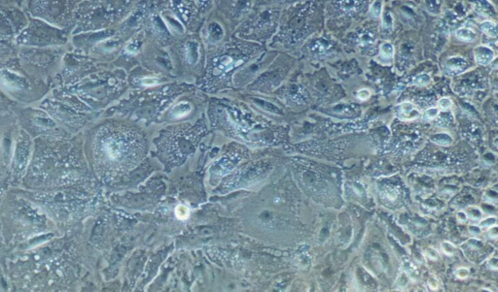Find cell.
<instances>
[{"label": "cell", "instance_id": "21", "mask_svg": "<svg viewBox=\"0 0 498 292\" xmlns=\"http://www.w3.org/2000/svg\"><path fill=\"white\" fill-rule=\"evenodd\" d=\"M496 224V217L494 216H489L487 218H484L481 221V226L483 227H492Z\"/></svg>", "mask_w": 498, "mask_h": 292}, {"label": "cell", "instance_id": "10", "mask_svg": "<svg viewBox=\"0 0 498 292\" xmlns=\"http://www.w3.org/2000/svg\"><path fill=\"white\" fill-rule=\"evenodd\" d=\"M481 30L490 38H495L497 36V27L490 21H485L482 23Z\"/></svg>", "mask_w": 498, "mask_h": 292}, {"label": "cell", "instance_id": "19", "mask_svg": "<svg viewBox=\"0 0 498 292\" xmlns=\"http://www.w3.org/2000/svg\"><path fill=\"white\" fill-rule=\"evenodd\" d=\"M404 270L405 272L408 274V275H412V276H415V275H418V270L417 268L414 266L413 263H411L410 261L405 262L404 265Z\"/></svg>", "mask_w": 498, "mask_h": 292}, {"label": "cell", "instance_id": "11", "mask_svg": "<svg viewBox=\"0 0 498 292\" xmlns=\"http://www.w3.org/2000/svg\"><path fill=\"white\" fill-rule=\"evenodd\" d=\"M380 53L383 60L391 61L394 56V48L392 46V44H390L389 42H385L381 45Z\"/></svg>", "mask_w": 498, "mask_h": 292}, {"label": "cell", "instance_id": "22", "mask_svg": "<svg viewBox=\"0 0 498 292\" xmlns=\"http://www.w3.org/2000/svg\"><path fill=\"white\" fill-rule=\"evenodd\" d=\"M383 25H384V28L387 29V30H391L392 29V25H393V20L391 18V15L389 13H387L385 17H384V22H383Z\"/></svg>", "mask_w": 498, "mask_h": 292}, {"label": "cell", "instance_id": "24", "mask_svg": "<svg viewBox=\"0 0 498 292\" xmlns=\"http://www.w3.org/2000/svg\"><path fill=\"white\" fill-rule=\"evenodd\" d=\"M427 256L431 260H434V261L439 259V253H438V251L436 249H434V248H432V247H430V248L427 249Z\"/></svg>", "mask_w": 498, "mask_h": 292}, {"label": "cell", "instance_id": "7", "mask_svg": "<svg viewBox=\"0 0 498 292\" xmlns=\"http://www.w3.org/2000/svg\"><path fill=\"white\" fill-rule=\"evenodd\" d=\"M376 42V35L373 31H366L362 32L358 37V45L361 48H370Z\"/></svg>", "mask_w": 498, "mask_h": 292}, {"label": "cell", "instance_id": "16", "mask_svg": "<svg viewBox=\"0 0 498 292\" xmlns=\"http://www.w3.org/2000/svg\"><path fill=\"white\" fill-rule=\"evenodd\" d=\"M466 215H468L470 218H472V219H476V220H477V219L482 218V216L481 210H480V209H478L477 207H469V208L467 209Z\"/></svg>", "mask_w": 498, "mask_h": 292}, {"label": "cell", "instance_id": "5", "mask_svg": "<svg viewBox=\"0 0 498 292\" xmlns=\"http://www.w3.org/2000/svg\"><path fill=\"white\" fill-rule=\"evenodd\" d=\"M474 56L476 62L481 65H488L495 58L494 52L486 46L477 47L474 50Z\"/></svg>", "mask_w": 498, "mask_h": 292}, {"label": "cell", "instance_id": "3", "mask_svg": "<svg viewBox=\"0 0 498 292\" xmlns=\"http://www.w3.org/2000/svg\"><path fill=\"white\" fill-rule=\"evenodd\" d=\"M468 68V62L461 57L450 58L445 64V71L448 75H457L464 72Z\"/></svg>", "mask_w": 498, "mask_h": 292}, {"label": "cell", "instance_id": "8", "mask_svg": "<svg viewBox=\"0 0 498 292\" xmlns=\"http://www.w3.org/2000/svg\"><path fill=\"white\" fill-rule=\"evenodd\" d=\"M476 10L482 15H492L495 14L493 6L486 0H476Z\"/></svg>", "mask_w": 498, "mask_h": 292}, {"label": "cell", "instance_id": "26", "mask_svg": "<svg viewBox=\"0 0 498 292\" xmlns=\"http://www.w3.org/2000/svg\"><path fill=\"white\" fill-rule=\"evenodd\" d=\"M468 231H469L472 235H475V236H477V235H480V234H481V228H480L479 226H477V225H470V226L468 227Z\"/></svg>", "mask_w": 498, "mask_h": 292}, {"label": "cell", "instance_id": "14", "mask_svg": "<svg viewBox=\"0 0 498 292\" xmlns=\"http://www.w3.org/2000/svg\"><path fill=\"white\" fill-rule=\"evenodd\" d=\"M383 12V1L376 0L370 7V15L373 18H379Z\"/></svg>", "mask_w": 498, "mask_h": 292}, {"label": "cell", "instance_id": "28", "mask_svg": "<svg viewBox=\"0 0 498 292\" xmlns=\"http://www.w3.org/2000/svg\"><path fill=\"white\" fill-rule=\"evenodd\" d=\"M428 284H429V286H430L432 289H437V287H438V284H437L436 279H432V278H431V279H429V280H428Z\"/></svg>", "mask_w": 498, "mask_h": 292}, {"label": "cell", "instance_id": "1", "mask_svg": "<svg viewBox=\"0 0 498 292\" xmlns=\"http://www.w3.org/2000/svg\"><path fill=\"white\" fill-rule=\"evenodd\" d=\"M144 140L136 131L128 128L112 132L103 144V151L109 162L118 172L133 169L143 154H145Z\"/></svg>", "mask_w": 498, "mask_h": 292}, {"label": "cell", "instance_id": "18", "mask_svg": "<svg viewBox=\"0 0 498 292\" xmlns=\"http://www.w3.org/2000/svg\"><path fill=\"white\" fill-rule=\"evenodd\" d=\"M438 106L440 109H442L443 111H448L451 109V106H452V103H451V99L447 98V97H444V98H441L438 102Z\"/></svg>", "mask_w": 498, "mask_h": 292}, {"label": "cell", "instance_id": "27", "mask_svg": "<svg viewBox=\"0 0 498 292\" xmlns=\"http://www.w3.org/2000/svg\"><path fill=\"white\" fill-rule=\"evenodd\" d=\"M488 236L490 238H493V239L497 237V227L495 225L492 226V227H490V230L488 232Z\"/></svg>", "mask_w": 498, "mask_h": 292}, {"label": "cell", "instance_id": "29", "mask_svg": "<svg viewBox=\"0 0 498 292\" xmlns=\"http://www.w3.org/2000/svg\"><path fill=\"white\" fill-rule=\"evenodd\" d=\"M458 217H459L458 219H459L460 221H464V220H465V219H466L467 218V215L466 214H465V213H462V212H460V213L458 214Z\"/></svg>", "mask_w": 498, "mask_h": 292}, {"label": "cell", "instance_id": "20", "mask_svg": "<svg viewBox=\"0 0 498 292\" xmlns=\"http://www.w3.org/2000/svg\"><path fill=\"white\" fill-rule=\"evenodd\" d=\"M441 247L443 249V251L449 255L451 254H453L454 251H455V246H453L451 243L450 242H444L442 245H441Z\"/></svg>", "mask_w": 498, "mask_h": 292}, {"label": "cell", "instance_id": "23", "mask_svg": "<svg viewBox=\"0 0 498 292\" xmlns=\"http://www.w3.org/2000/svg\"><path fill=\"white\" fill-rule=\"evenodd\" d=\"M370 95H371V93H370V92L368 90L363 89V90H360L358 92L357 98L359 100H361V101H365V100H367L370 97Z\"/></svg>", "mask_w": 498, "mask_h": 292}, {"label": "cell", "instance_id": "15", "mask_svg": "<svg viewBox=\"0 0 498 292\" xmlns=\"http://www.w3.org/2000/svg\"><path fill=\"white\" fill-rule=\"evenodd\" d=\"M439 109L436 107L429 108L426 110L423 114V120L424 121H433L439 116Z\"/></svg>", "mask_w": 498, "mask_h": 292}, {"label": "cell", "instance_id": "13", "mask_svg": "<svg viewBox=\"0 0 498 292\" xmlns=\"http://www.w3.org/2000/svg\"><path fill=\"white\" fill-rule=\"evenodd\" d=\"M431 82V78L428 75V74H420V75H418L417 77L415 78L412 82L413 85L415 86H418V87H424V86H427L429 83Z\"/></svg>", "mask_w": 498, "mask_h": 292}, {"label": "cell", "instance_id": "6", "mask_svg": "<svg viewBox=\"0 0 498 292\" xmlns=\"http://www.w3.org/2000/svg\"><path fill=\"white\" fill-rule=\"evenodd\" d=\"M332 49V45L325 39H317L311 44V51L315 55H322Z\"/></svg>", "mask_w": 498, "mask_h": 292}, {"label": "cell", "instance_id": "2", "mask_svg": "<svg viewBox=\"0 0 498 292\" xmlns=\"http://www.w3.org/2000/svg\"><path fill=\"white\" fill-rule=\"evenodd\" d=\"M367 4V0H337L336 10L345 15L356 14Z\"/></svg>", "mask_w": 498, "mask_h": 292}, {"label": "cell", "instance_id": "17", "mask_svg": "<svg viewBox=\"0 0 498 292\" xmlns=\"http://www.w3.org/2000/svg\"><path fill=\"white\" fill-rule=\"evenodd\" d=\"M409 283V276L406 272H401L397 278V285L400 288H404Z\"/></svg>", "mask_w": 498, "mask_h": 292}, {"label": "cell", "instance_id": "4", "mask_svg": "<svg viewBox=\"0 0 498 292\" xmlns=\"http://www.w3.org/2000/svg\"><path fill=\"white\" fill-rule=\"evenodd\" d=\"M396 115L400 120L411 121L420 118V112L410 102L401 103L396 107Z\"/></svg>", "mask_w": 498, "mask_h": 292}, {"label": "cell", "instance_id": "12", "mask_svg": "<svg viewBox=\"0 0 498 292\" xmlns=\"http://www.w3.org/2000/svg\"><path fill=\"white\" fill-rule=\"evenodd\" d=\"M431 140L436 144L441 145V146H449L452 143V139H451V136L446 134V133L436 134L434 136H432Z\"/></svg>", "mask_w": 498, "mask_h": 292}, {"label": "cell", "instance_id": "25", "mask_svg": "<svg viewBox=\"0 0 498 292\" xmlns=\"http://www.w3.org/2000/svg\"><path fill=\"white\" fill-rule=\"evenodd\" d=\"M455 275L459 278H465L469 275V270H467L466 268H459L458 270H456Z\"/></svg>", "mask_w": 498, "mask_h": 292}, {"label": "cell", "instance_id": "9", "mask_svg": "<svg viewBox=\"0 0 498 292\" xmlns=\"http://www.w3.org/2000/svg\"><path fill=\"white\" fill-rule=\"evenodd\" d=\"M455 36L464 42H473L476 39V33L469 29H459L455 31Z\"/></svg>", "mask_w": 498, "mask_h": 292}]
</instances>
